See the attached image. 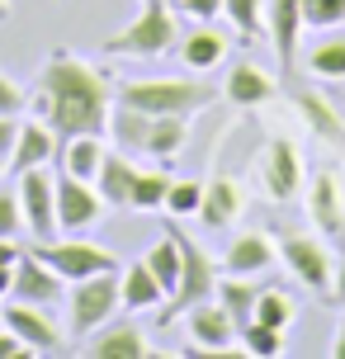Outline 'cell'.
<instances>
[{"mask_svg":"<svg viewBox=\"0 0 345 359\" xmlns=\"http://www.w3.org/2000/svg\"><path fill=\"white\" fill-rule=\"evenodd\" d=\"M114 81L109 72H100L95 62L57 48L48 53L43 72H38V86L29 95V104L43 123L62 137H76V133H109V114H114Z\"/></svg>","mask_w":345,"mask_h":359,"instance_id":"6da1fadb","label":"cell"},{"mask_svg":"<svg viewBox=\"0 0 345 359\" xmlns=\"http://www.w3.org/2000/svg\"><path fill=\"white\" fill-rule=\"evenodd\" d=\"M114 100L137 114H170V118H194L208 104H218L222 90L199 81V76H137V81H119Z\"/></svg>","mask_w":345,"mask_h":359,"instance_id":"7a4b0ae2","label":"cell"},{"mask_svg":"<svg viewBox=\"0 0 345 359\" xmlns=\"http://www.w3.org/2000/svg\"><path fill=\"white\" fill-rule=\"evenodd\" d=\"M175 43H180V19H175V10L165 0H142L137 19L104 43V57H142V62H151V57L175 53Z\"/></svg>","mask_w":345,"mask_h":359,"instance_id":"3957f363","label":"cell"},{"mask_svg":"<svg viewBox=\"0 0 345 359\" xmlns=\"http://www.w3.org/2000/svg\"><path fill=\"white\" fill-rule=\"evenodd\" d=\"M62 307H67V336L72 341L95 336L119 312V269H104V274H90V279L67 284V303Z\"/></svg>","mask_w":345,"mask_h":359,"instance_id":"277c9868","label":"cell"},{"mask_svg":"<svg viewBox=\"0 0 345 359\" xmlns=\"http://www.w3.org/2000/svg\"><path fill=\"white\" fill-rule=\"evenodd\" d=\"M165 232L175 236V246H180V284H175V293L165 298L161 322H175V317L189 312V307H199V303L213 298V288H218V265L208 260V251H203L199 241H189L184 227H165Z\"/></svg>","mask_w":345,"mask_h":359,"instance_id":"5b68a950","label":"cell"},{"mask_svg":"<svg viewBox=\"0 0 345 359\" xmlns=\"http://www.w3.org/2000/svg\"><path fill=\"white\" fill-rule=\"evenodd\" d=\"M34 255L38 260H48V265L76 284V279H90V274H104V269H119V255L104 251V246H95L86 236H62V241H34Z\"/></svg>","mask_w":345,"mask_h":359,"instance_id":"8992f818","label":"cell"},{"mask_svg":"<svg viewBox=\"0 0 345 359\" xmlns=\"http://www.w3.org/2000/svg\"><path fill=\"white\" fill-rule=\"evenodd\" d=\"M274 246H279V265L289 269L303 288H312V293H331L336 260H331V251L317 241V236H308V232H284Z\"/></svg>","mask_w":345,"mask_h":359,"instance_id":"52a82bcc","label":"cell"},{"mask_svg":"<svg viewBox=\"0 0 345 359\" xmlns=\"http://www.w3.org/2000/svg\"><path fill=\"white\" fill-rule=\"evenodd\" d=\"M53 189H57V232H67V236H86L109 208L100 198V189H95V180H76L67 170H57Z\"/></svg>","mask_w":345,"mask_h":359,"instance_id":"ba28073f","label":"cell"},{"mask_svg":"<svg viewBox=\"0 0 345 359\" xmlns=\"http://www.w3.org/2000/svg\"><path fill=\"white\" fill-rule=\"evenodd\" d=\"M189 317V341L194 345H184V359H203V355H241V345H236V331L241 326L227 317V307L222 303H199V307H189L184 312Z\"/></svg>","mask_w":345,"mask_h":359,"instance_id":"9c48e42d","label":"cell"},{"mask_svg":"<svg viewBox=\"0 0 345 359\" xmlns=\"http://www.w3.org/2000/svg\"><path fill=\"white\" fill-rule=\"evenodd\" d=\"M255 170H260V184L274 203H293L303 194V151H298L293 137H270Z\"/></svg>","mask_w":345,"mask_h":359,"instance_id":"30bf717a","label":"cell"},{"mask_svg":"<svg viewBox=\"0 0 345 359\" xmlns=\"http://www.w3.org/2000/svg\"><path fill=\"white\" fill-rule=\"evenodd\" d=\"M0 326H10L34 355H62L67 350V331L53 322V307H34L10 298V303H0Z\"/></svg>","mask_w":345,"mask_h":359,"instance_id":"8fae6325","label":"cell"},{"mask_svg":"<svg viewBox=\"0 0 345 359\" xmlns=\"http://www.w3.org/2000/svg\"><path fill=\"white\" fill-rule=\"evenodd\" d=\"M48 175V165H38V170H24L19 175V208H24V232L34 236V241H53L57 236V189Z\"/></svg>","mask_w":345,"mask_h":359,"instance_id":"7c38bea8","label":"cell"},{"mask_svg":"<svg viewBox=\"0 0 345 359\" xmlns=\"http://www.w3.org/2000/svg\"><path fill=\"white\" fill-rule=\"evenodd\" d=\"M10 298H15V303H34V307H62L67 303V279H62L48 260H38L34 251H24L19 265H15Z\"/></svg>","mask_w":345,"mask_h":359,"instance_id":"4fadbf2b","label":"cell"},{"mask_svg":"<svg viewBox=\"0 0 345 359\" xmlns=\"http://www.w3.org/2000/svg\"><path fill=\"white\" fill-rule=\"evenodd\" d=\"M303 194H308V217L317 232L327 236H341L345 232V180L336 165H322L317 175L303 184Z\"/></svg>","mask_w":345,"mask_h":359,"instance_id":"5bb4252c","label":"cell"},{"mask_svg":"<svg viewBox=\"0 0 345 359\" xmlns=\"http://www.w3.org/2000/svg\"><path fill=\"white\" fill-rule=\"evenodd\" d=\"M303 0H265V38L274 48L279 72H293L298 62V43H303Z\"/></svg>","mask_w":345,"mask_h":359,"instance_id":"9a60e30c","label":"cell"},{"mask_svg":"<svg viewBox=\"0 0 345 359\" xmlns=\"http://www.w3.org/2000/svg\"><path fill=\"white\" fill-rule=\"evenodd\" d=\"M53 161H57V133L43 118H19V137H15V151H10L5 170L19 180L24 170H38V165H53Z\"/></svg>","mask_w":345,"mask_h":359,"instance_id":"2e32d148","label":"cell"},{"mask_svg":"<svg viewBox=\"0 0 345 359\" xmlns=\"http://www.w3.org/2000/svg\"><path fill=\"white\" fill-rule=\"evenodd\" d=\"M246 208V189H241V180L218 170L213 180H203V203H199V217L203 227H232L236 217Z\"/></svg>","mask_w":345,"mask_h":359,"instance_id":"e0dca14e","label":"cell"},{"mask_svg":"<svg viewBox=\"0 0 345 359\" xmlns=\"http://www.w3.org/2000/svg\"><path fill=\"white\" fill-rule=\"evenodd\" d=\"M274 95H279L274 76L265 67H255V62H236L227 72V81H222V100L236 109H260V104H270Z\"/></svg>","mask_w":345,"mask_h":359,"instance_id":"ac0fdd59","label":"cell"},{"mask_svg":"<svg viewBox=\"0 0 345 359\" xmlns=\"http://www.w3.org/2000/svg\"><path fill=\"white\" fill-rule=\"evenodd\" d=\"M184 142H189V118H170V114H147L142 142L137 151L156 156V165H170L184 156Z\"/></svg>","mask_w":345,"mask_h":359,"instance_id":"d6986e66","label":"cell"},{"mask_svg":"<svg viewBox=\"0 0 345 359\" xmlns=\"http://www.w3.org/2000/svg\"><path fill=\"white\" fill-rule=\"evenodd\" d=\"M274 260H279V246H274L265 232H241L232 246H227L218 274H265Z\"/></svg>","mask_w":345,"mask_h":359,"instance_id":"ffe728a7","label":"cell"},{"mask_svg":"<svg viewBox=\"0 0 345 359\" xmlns=\"http://www.w3.org/2000/svg\"><path fill=\"white\" fill-rule=\"evenodd\" d=\"M104 151H109L104 133H76V137H62V142H57V170H67V175H76V180H95Z\"/></svg>","mask_w":345,"mask_h":359,"instance_id":"44dd1931","label":"cell"},{"mask_svg":"<svg viewBox=\"0 0 345 359\" xmlns=\"http://www.w3.org/2000/svg\"><path fill=\"white\" fill-rule=\"evenodd\" d=\"M227 43H232V38L222 34V29L199 24V29L180 34L175 53H180V62L189 67V72H213V67H222V57H227Z\"/></svg>","mask_w":345,"mask_h":359,"instance_id":"7402d4cb","label":"cell"},{"mask_svg":"<svg viewBox=\"0 0 345 359\" xmlns=\"http://www.w3.org/2000/svg\"><path fill=\"white\" fill-rule=\"evenodd\" d=\"M293 109L303 114V123L312 128V137H317V142H341V137H345L341 109L331 104L322 90H293Z\"/></svg>","mask_w":345,"mask_h":359,"instance_id":"603a6c76","label":"cell"},{"mask_svg":"<svg viewBox=\"0 0 345 359\" xmlns=\"http://www.w3.org/2000/svg\"><path fill=\"white\" fill-rule=\"evenodd\" d=\"M165 288L156 284V274L147 269V260H133V265L119 274V307L123 312H147V307H161Z\"/></svg>","mask_w":345,"mask_h":359,"instance_id":"cb8c5ba5","label":"cell"},{"mask_svg":"<svg viewBox=\"0 0 345 359\" xmlns=\"http://www.w3.org/2000/svg\"><path fill=\"white\" fill-rule=\"evenodd\" d=\"M86 355H95V359H147L151 355V341L128 322L123 326H100L95 341L86 345Z\"/></svg>","mask_w":345,"mask_h":359,"instance_id":"d4e9b609","label":"cell"},{"mask_svg":"<svg viewBox=\"0 0 345 359\" xmlns=\"http://www.w3.org/2000/svg\"><path fill=\"white\" fill-rule=\"evenodd\" d=\"M133 180H137V165L128 161V151H104V161H100V170H95V189H100V198L114 203V208H128Z\"/></svg>","mask_w":345,"mask_h":359,"instance_id":"484cf974","label":"cell"},{"mask_svg":"<svg viewBox=\"0 0 345 359\" xmlns=\"http://www.w3.org/2000/svg\"><path fill=\"white\" fill-rule=\"evenodd\" d=\"M213 298L227 307V317L236 326H246L255 317V298H260V284H255V274H218V288H213Z\"/></svg>","mask_w":345,"mask_h":359,"instance_id":"4316f807","label":"cell"},{"mask_svg":"<svg viewBox=\"0 0 345 359\" xmlns=\"http://www.w3.org/2000/svg\"><path fill=\"white\" fill-rule=\"evenodd\" d=\"M142 260H147V269L156 274V284L165 288V298H170V293H175V284H180V246H175V236L165 232L156 246H147Z\"/></svg>","mask_w":345,"mask_h":359,"instance_id":"83f0119b","label":"cell"},{"mask_svg":"<svg viewBox=\"0 0 345 359\" xmlns=\"http://www.w3.org/2000/svg\"><path fill=\"white\" fill-rule=\"evenodd\" d=\"M165 189H170V175H165V165L137 170V180H133V194H128V208H137V213L165 208Z\"/></svg>","mask_w":345,"mask_h":359,"instance_id":"f1b7e54d","label":"cell"},{"mask_svg":"<svg viewBox=\"0 0 345 359\" xmlns=\"http://www.w3.org/2000/svg\"><path fill=\"white\" fill-rule=\"evenodd\" d=\"M236 345H241V355H251V359H279L284 355V331H274L265 322H246L236 331Z\"/></svg>","mask_w":345,"mask_h":359,"instance_id":"f546056e","label":"cell"},{"mask_svg":"<svg viewBox=\"0 0 345 359\" xmlns=\"http://www.w3.org/2000/svg\"><path fill=\"white\" fill-rule=\"evenodd\" d=\"M308 72L322 81H345V38H322L308 53Z\"/></svg>","mask_w":345,"mask_h":359,"instance_id":"4dcf8cb0","label":"cell"},{"mask_svg":"<svg viewBox=\"0 0 345 359\" xmlns=\"http://www.w3.org/2000/svg\"><path fill=\"white\" fill-rule=\"evenodd\" d=\"M293 298L289 293H279V288H260V298H255V317L251 322H265V326H274V331H289V322H293Z\"/></svg>","mask_w":345,"mask_h":359,"instance_id":"1f68e13d","label":"cell"},{"mask_svg":"<svg viewBox=\"0 0 345 359\" xmlns=\"http://www.w3.org/2000/svg\"><path fill=\"white\" fill-rule=\"evenodd\" d=\"M222 15L232 19V29L241 38L265 34V0H222Z\"/></svg>","mask_w":345,"mask_h":359,"instance_id":"d6a6232c","label":"cell"},{"mask_svg":"<svg viewBox=\"0 0 345 359\" xmlns=\"http://www.w3.org/2000/svg\"><path fill=\"white\" fill-rule=\"evenodd\" d=\"M199 203H203V180H170V189H165L170 217H199Z\"/></svg>","mask_w":345,"mask_h":359,"instance_id":"836d02e7","label":"cell"},{"mask_svg":"<svg viewBox=\"0 0 345 359\" xmlns=\"http://www.w3.org/2000/svg\"><path fill=\"white\" fill-rule=\"evenodd\" d=\"M303 24L308 29H341L345 0H303Z\"/></svg>","mask_w":345,"mask_h":359,"instance_id":"e575fe53","label":"cell"},{"mask_svg":"<svg viewBox=\"0 0 345 359\" xmlns=\"http://www.w3.org/2000/svg\"><path fill=\"white\" fill-rule=\"evenodd\" d=\"M24 109H29V90L19 86L15 76H5V72H0V114H10V118H19Z\"/></svg>","mask_w":345,"mask_h":359,"instance_id":"d590c367","label":"cell"},{"mask_svg":"<svg viewBox=\"0 0 345 359\" xmlns=\"http://www.w3.org/2000/svg\"><path fill=\"white\" fill-rule=\"evenodd\" d=\"M24 232V208H19L15 189H0V236H19Z\"/></svg>","mask_w":345,"mask_h":359,"instance_id":"8d00e7d4","label":"cell"},{"mask_svg":"<svg viewBox=\"0 0 345 359\" xmlns=\"http://www.w3.org/2000/svg\"><path fill=\"white\" fill-rule=\"evenodd\" d=\"M19 246H15V236H0V303L10 298V284H15V265H19Z\"/></svg>","mask_w":345,"mask_h":359,"instance_id":"74e56055","label":"cell"},{"mask_svg":"<svg viewBox=\"0 0 345 359\" xmlns=\"http://www.w3.org/2000/svg\"><path fill=\"white\" fill-rule=\"evenodd\" d=\"M175 15L194 19V24H213L222 15V0H175Z\"/></svg>","mask_w":345,"mask_h":359,"instance_id":"f35d334b","label":"cell"},{"mask_svg":"<svg viewBox=\"0 0 345 359\" xmlns=\"http://www.w3.org/2000/svg\"><path fill=\"white\" fill-rule=\"evenodd\" d=\"M0 359H34V350L19 341L10 326H0Z\"/></svg>","mask_w":345,"mask_h":359,"instance_id":"ab89813d","label":"cell"},{"mask_svg":"<svg viewBox=\"0 0 345 359\" xmlns=\"http://www.w3.org/2000/svg\"><path fill=\"white\" fill-rule=\"evenodd\" d=\"M15 137H19V118L0 114V156H5V161H10V151H15Z\"/></svg>","mask_w":345,"mask_h":359,"instance_id":"60d3db41","label":"cell"},{"mask_svg":"<svg viewBox=\"0 0 345 359\" xmlns=\"http://www.w3.org/2000/svg\"><path fill=\"white\" fill-rule=\"evenodd\" d=\"M331 293H336V298L345 303V255L336 260V279H331Z\"/></svg>","mask_w":345,"mask_h":359,"instance_id":"b9f144b4","label":"cell"},{"mask_svg":"<svg viewBox=\"0 0 345 359\" xmlns=\"http://www.w3.org/2000/svg\"><path fill=\"white\" fill-rule=\"evenodd\" d=\"M331 359H345V317L336 326V341H331Z\"/></svg>","mask_w":345,"mask_h":359,"instance_id":"7bdbcfd3","label":"cell"},{"mask_svg":"<svg viewBox=\"0 0 345 359\" xmlns=\"http://www.w3.org/2000/svg\"><path fill=\"white\" fill-rule=\"evenodd\" d=\"M5 19H10V0H0V24H5Z\"/></svg>","mask_w":345,"mask_h":359,"instance_id":"ee69618b","label":"cell"},{"mask_svg":"<svg viewBox=\"0 0 345 359\" xmlns=\"http://www.w3.org/2000/svg\"><path fill=\"white\" fill-rule=\"evenodd\" d=\"M0 175H5V156H0Z\"/></svg>","mask_w":345,"mask_h":359,"instance_id":"f6af8a7d","label":"cell"},{"mask_svg":"<svg viewBox=\"0 0 345 359\" xmlns=\"http://www.w3.org/2000/svg\"><path fill=\"white\" fill-rule=\"evenodd\" d=\"M341 123H345V109H341Z\"/></svg>","mask_w":345,"mask_h":359,"instance_id":"bcb514c9","label":"cell"}]
</instances>
